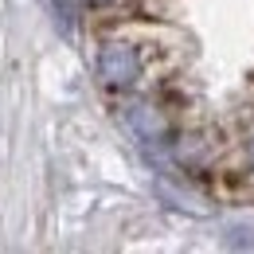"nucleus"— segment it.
Masks as SVG:
<instances>
[{
	"label": "nucleus",
	"mask_w": 254,
	"mask_h": 254,
	"mask_svg": "<svg viewBox=\"0 0 254 254\" xmlns=\"http://www.w3.org/2000/svg\"><path fill=\"white\" fill-rule=\"evenodd\" d=\"M51 4H55V12H59L55 24H59L63 32H70V0H51Z\"/></svg>",
	"instance_id": "obj_3"
},
{
	"label": "nucleus",
	"mask_w": 254,
	"mask_h": 254,
	"mask_svg": "<svg viewBox=\"0 0 254 254\" xmlns=\"http://www.w3.org/2000/svg\"><path fill=\"white\" fill-rule=\"evenodd\" d=\"M251 164H254V141H251Z\"/></svg>",
	"instance_id": "obj_4"
},
{
	"label": "nucleus",
	"mask_w": 254,
	"mask_h": 254,
	"mask_svg": "<svg viewBox=\"0 0 254 254\" xmlns=\"http://www.w3.org/2000/svg\"><path fill=\"white\" fill-rule=\"evenodd\" d=\"M98 78H102V86H110V90L137 86V78H141V55H137V47L118 43V39L102 43V51H98Z\"/></svg>",
	"instance_id": "obj_1"
},
{
	"label": "nucleus",
	"mask_w": 254,
	"mask_h": 254,
	"mask_svg": "<svg viewBox=\"0 0 254 254\" xmlns=\"http://www.w3.org/2000/svg\"><path fill=\"white\" fill-rule=\"evenodd\" d=\"M122 122L126 129L141 141V145H160L164 137H168V122H164V114H160L157 106H149V102H133L122 110Z\"/></svg>",
	"instance_id": "obj_2"
}]
</instances>
